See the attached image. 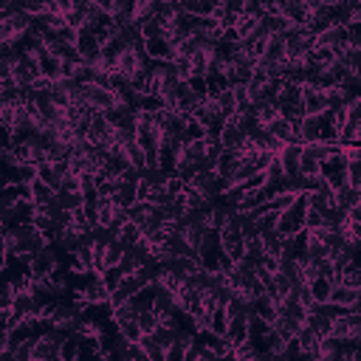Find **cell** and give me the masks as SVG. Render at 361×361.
<instances>
[{"mask_svg":"<svg viewBox=\"0 0 361 361\" xmlns=\"http://www.w3.org/2000/svg\"><path fill=\"white\" fill-rule=\"evenodd\" d=\"M305 209H308V201H305V195H299L285 212H279V214H277V226H274L277 234H282V237L299 234V232L305 229Z\"/></svg>","mask_w":361,"mask_h":361,"instance_id":"5","label":"cell"},{"mask_svg":"<svg viewBox=\"0 0 361 361\" xmlns=\"http://www.w3.org/2000/svg\"><path fill=\"white\" fill-rule=\"evenodd\" d=\"M40 62V77L45 79V82H57V79H62V60H57L54 54H45L42 60H37Z\"/></svg>","mask_w":361,"mask_h":361,"instance_id":"26","label":"cell"},{"mask_svg":"<svg viewBox=\"0 0 361 361\" xmlns=\"http://www.w3.org/2000/svg\"><path fill=\"white\" fill-rule=\"evenodd\" d=\"M310 333L316 336V339H325V336H330V325H333V319H327V316H322L319 310H308L305 314V322H302Z\"/></svg>","mask_w":361,"mask_h":361,"instance_id":"25","label":"cell"},{"mask_svg":"<svg viewBox=\"0 0 361 361\" xmlns=\"http://www.w3.org/2000/svg\"><path fill=\"white\" fill-rule=\"evenodd\" d=\"M302 110H305V116H322V113H327V96H325V90L302 85Z\"/></svg>","mask_w":361,"mask_h":361,"instance_id":"13","label":"cell"},{"mask_svg":"<svg viewBox=\"0 0 361 361\" xmlns=\"http://www.w3.org/2000/svg\"><path fill=\"white\" fill-rule=\"evenodd\" d=\"M226 342L232 345V350L249 342V316H232L226 322Z\"/></svg>","mask_w":361,"mask_h":361,"instance_id":"20","label":"cell"},{"mask_svg":"<svg viewBox=\"0 0 361 361\" xmlns=\"http://www.w3.org/2000/svg\"><path fill=\"white\" fill-rule=\"evenodd\" d=\"M110 125H108V119H105V113H93V119H90V130H88V141L90 144H99V141H105L108 136H110Z\"/></svg>","mask_w":361,"mask_h":361,"instance_id":"28","label":"cell"},{"mask_svg":"<svg viewBox=\"0 0 361 361\" xmlns=\"http://www.w3.org/2000/svg\"><path fill=\"white\" fill-rule=\"evenodd\" d=\"M32 361H37V358H32Z\"/></svg>","mask_w":361,"mask_h":361,"instance_id":"53","label":"cell"},{"mask_svg":"<svg viewBox=\"0 0 361 361\" xmlns=\"http://www.w3.org/2000/svg\"><path fill=\"white\" fill-rule=\"evenodd\" d=\"M147 65H150V60H147V54H144V45H141V48H125L122 57H119L116 65H113V74L122 77V79H127V82L133 85V79H136Z\"/></svg>","mask_w":361,"mask_h":361,"instance_id":"6","label":"cell"},{"mask_svg":"<svg viewBox=\"0 0 361 361\" xmlns=\"http://www.w3.org/2000/svg\"><path fill=\"white\" fill-rule=\"evenodd\" d=\"M251 361H262V358H260V356H257V358H251Z\"/></svg>","mask_w":361,"mask_h":361,"instance_id":"52","label":"cell"},{"mask_svg":"<svg viewBox=\"0 0 361 361\" xmlns=\"http://www.w3.org/2000/svg\"><path fill=\"white\" fill-rule=\"evenodd\" d=\"M175 333H178V330L166 327V325H158V327H155V333H150V336H153V342H155L161 350H166V347H170V345L175 342Z\"/></svg>","mask_w":361,"mask_h":361,"instance_id":"40","label":"cell"},{"mask_svg":"<svg viewBox=\"0 0 361 361\" xmlns=\"http://www.w3.org/2000/svg\"><path fill=\"white\" fill-rule=\"evenodd\" d=\"M226 310L223 308H214L212 314H209V333L214 336H226Z\"/></svg>","mask_w":361,"mask_h":361,"instance_id":"38","label":"cell"},{"mask_svg":"<svg viewBox=\"0 0 361 361\" xmlns=\"http://www.w3.org/2000/svg\"><path fill=\"white\" fill-rule=\"evenodd\" d=\"M308 291H310V297H314V302H316V305H322V302H327V299H330L333 285H330V279L316 277L314 282H308Z\"/></svg>","mask_w":361,"mask_h":361,"instance_id":"32","label":"cell"},{"mask_svg":"<svg viewBox=\"0 0 361 361\" xmlns=\"http://www.w3.org/2000/svg\"><path fill=\"white\" fill-rule=\"evenodd\" d=\"M65 339H68V336L62 330H54V327L45 330L42 336H37L32 358H37V361H54V358H60V347H62Z\"/></svg>","mask_w":361,"mask_h":361,"instance_id":"8","label":"cell"},{"mask_svg":"<svg viewBox=\"0 0 361 361\" xmlns=\"http://www.w3.org/2000/svg\"><path fill=\"white\" fill-rule=\"evenodd\" d=\"M218 141H221V147H223V150H234V153H240V150L246 147V133L237 127L234 119H229V122L223 125V130H221V136H218Z\"/></svg>","mask_w":361,"mask_h":361,"instance_id":"17","label":"cell"},{"mask_svg":"<svg viewBox=\"0 0 361 361\" xmlns=\"http://www.w3.org/2000/svg\"><path fill=\"white\" fill-rule=\"evenodd\" d=\"M37 214V206L32 201H14L6 212L3 218H0V226H20V223H32Z\"/></svg>","mask_w":361,"mask_h":361,"instance_id":"10","label":"cell"},{"mask_svg":"<svg viewBox=\"0 0 361 361\" xmlns=\"http://www.w3.org/2000/svg\"><path fill=\"white\" fill-rule=\"evenodd\" d=\"M37 178H40L45 186H51L54 192L62 186V178L54 173V166H51V164H40V166H37Z\"/></svg>","mask_w":361,"mask_h":361,"instance_id":"35","label":"cell"},{"mask_svg":"<svg viewBox=\"0 0 361 361\" xmlns=\"http://www.w3.org/2000/svg\"><path fill=\"white\" fill-rule=\"evenodd\" d=\"M0 108H3V105H0Z\"/></svg>","mask_w":361,"mask_h":361,"instance_id":"54","label":"cell"},{"mask_svg":"<svg viewBox=\"0 0 361 361\" xmlns=\"http://www.w3.org/2000/svg\"><path fill=\"white\" fill-rule=\"evenodd\" d=\"M189 186L195 189L203 201H209V203H214L218 198H223L226 192L232 189V186H229V181H226V178H221L214 170H203V173H198L195 178L189 181Z\"/></svg>","mask_w":361,"mask_h":361,"instance_id":"4","label":"cell"},{"mask_svg":"<svg viewBox=\"0 0 361 361\" xmlns=\"http://www.w3.org/2000/svg\"><path fill=\"white\" fill-rule=\"evenodd\" d=\"M85 23H88V0H74V6L65 14V26L79 32V29H85Z\"/></svg>","mask_w":361,"mask_h":361,"instance_id":"27","label":"cell"},{"mask_svg":"<svg viewBox=\"0 0 361 361\" xmlns=\"http://www.w3.org/2000/svg\"><path fill=\"white\" fill-rule=\"evenodd\" d=\"M257 62L260 65H282L285 62V42H282V37H269L266 40V51H262V57Z\"/></svg>","mask_w":361,"mask_h":361,"instance_id":"24","label":"cell"},{"mask_svg":"<svg viewBox=\"0 0 361 361\" xmlns=\"http://www.w3.org/2000/svg\"><path fill=\"white\" fill-rule=\"evenodd\" d=\"M181 201H184V206H186V209H201V206H206V203H209V201H203V198H201L198 192L192 189L189 184H186V186H184V192H181Z\"/></svg>","mask_w":361,"mask_h":361,"instance_id":"42","label":"cell"},{"mask_svg":"<svg viewBox=\"0 0 361 361\" xmlns=\"http://www.w3.org/2000/svg\"><path fill=\"white\" fill-rule=\"evenodd\" d=\"M6 209H9V206L3 203V198H0V218H3V212H6Z\"/></svg>","mask_w":361,"mask_h":361,"instance_id":"51","label":"cell"},{"mask_svg":"<svg viewBox=\"0 0 361 361\" xmlns=\"http://www.w3.org/2000/svg\"><path fill=\"white\" fill-rule=\"evenodd\" d=\"M9 269V257H6V249H3V243H0V274H3Z\"/></svg>","mask_w":361,"mask_h":361,"instance_id":"50","label":"cell"},{"mask_svg":"<svg viewBox=\"0 0 361 361\" xmlns=\"http://www.w3.org/2000/svg\"><path fill=\"white\" fill-rule=\"evenodd\" d=\"M358 299H361V288H345V285H336L333 291H330V299L327 302H333V305H339V308H347V310H361V305H358Z\"/></svg>","mask_w":361,"mask_h":361,"instance_id":"18","label":"cell"},{"mask_svg":"<svg viewBox=\"0 0 361 361\" xmlns=\"http://www.w3.org/2000/svg\"><path fill=\"white\" fill-rule=\"evenodd\" d=\"M122 269H119V266H113V269H105L102 274H99V279H102V285L108 288V291H116V285L119 282H122Z\"/></svg>","mask_w":361,"mask_h":361,"instance_id":"43","label":"cell"},{"mask_svg":"<svg viewBox=\"0 0 361 361\" xmlns=\"http://www.w3.org/2000/svg\"><path fill=\"white\" fill-rule=\"evenodd\" d=\"M342 285H345V288H361V271H358V262H350V266L342 269Z\"/></svg>","mask_w":361,"mask_h":361,"instance_id":"41","label":"cell"},{"mask_svg":"<svg viewBox=\"0 0 361 361\" xmlns=\"http://www.w3.org/2000/svg\"><path fill=\"white\" fill-rule=\"evenodd\" d=\"M294 130H297V141L302 147L305 144H316L319 141V116H302L294 125Z\"/></svg>","mask_w":361,"mask_h":361,"instance_id":"19","label":"cell"},{"mask_svg":"<svg viewBox=\"0 0 361 361\" xmlns=\"http://www.w3.org/2000/svg\"><path fill=\"white\" fill-rule=\"evenodd\" d=\"M322 170V164L319 158L314 155V150H310V144H305L302 153H299V166H297V175L299 178H316Z\"/></svg>","mask_w":361,"mask_h":361,"instance_id":"23","label":"cell"},{"mask_svg":"<svg viewBox=\"0 0 361 361\" xmlns=\"http://www.w3.org/2000/svg\"><path fill=\"white\" fill-rule=\"evenodd\" d=\"M277 14L288 20V26H305L310 17L305 0H282V3H277Z\"/></svg>","mask_w":361,"mask_h":361,"instance_id":"12","label":"cell"},{"mask_svg":"<svg viewBox=\"0 0 361 361\" xmlns=\"http://www.w3.org/2000/svg\"><path fill=\"white\" fill-rule=\"evenodd\" d=\"M181 9L184 14H192V17H212L214 3L212 0H181Z\"/></svg>","mask_w":361,"mask_h":361,"instance_id":"30","label":"cell"},{"mask_svg":"<svg viewBox=\"0 0 361 361\" xmlns=\"http://www.w3.org/2000/svg\"><path fill=\"white\" fill-rule=\"evenodd\" d=\"M262 14H266V9H262L260 0H243V12H240V17H251V20H260Z\"/></svg>","mask_w":361,"mask_h":361,"instance_id":"45","label":"cell"},{"mask_svg":"<svg viewBox=\"0 0 361 361\" xmlns=\"http://www.w3.org/2000/svg\"><path fill=\"white\" fill-rule=\"evenodd\" d=\"M138 240H141V232H138V226H136V223H130V221H127L122 229H119V243H122L125 249L136 246Z\"/></svg>","mask_w":361,"mask_h":361,"instance_id":"36","label":"cell"},{"mask_svg":"<svg viewBox=\"0 0 361 361\" xmlns=\"http://www.w3.org/2000/svg\"><path fill=\"white\" fill-rule=\"evenodd\" d=\"M74 51H77V57L82 60V62H96L99 60V54H102V42L96 40V34L90 32V29H79L77 32V40H74Z\"/></svg>","mask_w":361,"mask_h":361,"instance_id":"9","label":"cell"},{"mask_svg":"<svg viewBox=\"0 0 361 361\" xmlns=\"http://www.w3.org/2000/svg\"><path fill=\"white\" fill-rule=\"evenodd\" d=\"M110 201L116 206H122V209H130L138 201V184H127V181H119L116 178V189H113V198Z\"/></svg>","mask_w":361,"mask_h":361,"instance_id":"22","label":"cell"},{"mask_svg":"<svg viewBox=\"0 0 361 361\" xmlns=\"http://www.w3.org/2000/svg\"><path fill=\"white\" fill-rule=\"evenodd\" d=\"M122 257H125V246L119 243V240H113L110 246H105V254H102V271L119 266V262H122Z\"/></svg>","mask_w":361,"mask_h":361,"instance_id":"33","label":"cell"},{"mask_svg":"<svg viewBox=\"0 0 361 361\" xmlns=\"http://www.w3.org/2000/svg\"><path fill=\"white\" fill-rule=\"evenodd\" d=\"M116 93L110 88H96V85H85V105L96 113H105L116 105Z\"/></svg>","mask_w":361,"mask_h":361,"instance_id":"11","label":"cell"},{"mask_svg":"<svg viewBox=\"0 0 361 361\" xmlns=\"http://www.w3.org/2000/svg\"><path fill=\"white\" fill-rule=\"evenodd\" d=\"M29 189H32V203H34L37 209H42L48 201H54V198H57V192H54L51 186H45L40 178H37V181H32V184H29Z\"/></svg>","mask_w":361,"mask_h":361,"instance_id":"29","label":"cell"},{"mask_svg":"<svg viewBox=\"0 0 361 361\" xmlns=\"http://www.w3.org/2000/svg\"><path fill=\"white\" fill-rule=\"evenodd\" d=\"M333 206L342 209V212H350L353 206H361V189L342 184L339 189H333Z\"/></svg>","mask_w":361,"mask_h":361,"instance_id":"21","label":"cell"},{"mask_svg":"<svg viewBox=\"0 0 361 361\" xmlns=\"http://www.w3.org/2000/svg\"><path fill=\"white\" fill-rule=\"evenodd\" d=\"M0 243L6 249L9 262H29L32 254H37L45 243V237L37 232L34 223H20V226H3L0 229Z\"/></svg>","mask_w":361,"mask_h":361,"instance_id":"1","label":"cell"},{"mask_svg":"<svg viewBox=\"0 0 361 361\" xmlns=\"http://www.w3.org/2000/svg\"><path fill=\"white\" fill-rule=\"evenodd\" d=\"M12 79L17 88H32L37 79H40V62L32 51H20L17 60H14V68H12Z\"/></svg>","mask_w":361,"mask_h":361,"instance_id":"7","label":"cell"},{"mask_svg":"<svg viewBox=\"0 0 361 361\" xmlns=\"http://www.w3.org/2000/svg\"><path fill=\"white\" fill-rule=\"evenodd\" d=\"M274 108H277V116H282V119H288V122L297 125L299 119L305 116V110H302V88H299V85L282 82Z\"/></svg>","mask_w":361,"mask_h":361,"instance_id":"3","label":"cell"},{"mask_svg":"<svg viewBox=\"0 0 361 361\" xmlns=\"http://www.w3.org/2000/svg\"><path fill=\"white\" fill-rule=\"evenodd\" d=\"M57 192H79V178H74V175H68V178L62 181V186H60Z\"/></svg>","mask_w":361,"mask_h":361,"instance_id":"48","label":"cell"},{"mask_svg":"<svg viewBox=\"0 0 361 361\" xmlns=\"http://www.w3.org/2000/svg\"><path fill=\"white\" fill-rule=\"evenodd\" d=\"M232 358H234V361H251V358H257V350H254L251 342H243L240 347L232 350Z\"/></svg>","mask_w":361,"mask_h":361,"instance_id":"47","label":"cell"},{"mask_svg":"<svg viewBox=\"0 0 361 361\" xmlns=\"http://www.w3.org/2000/svg\"><path fill=\"white\" fill-rule=\"evenodd\" d=\"M136 325H138L141 336H150V333H155V327H158L161 322H158V316L153 314V308H147V310H138V316H136Z\"/></svg>","mask_w":361,"mask_h":361,"instance_id":"34","label":"cell"},{"mask_svg":"<svg viewBox=\"0 0 361 361\" xmlns=\"http://www.w3.org/2000/svg\"><path fill=\"white\" fill-rule=\"evenodd\" d=\"M144 54H147L150 62H173L175 60V48L166 37L158 40H144Z\"/></svg>","mask_w":361,"mask_h":361,"instance_id":"14","label":"cell"},{"mask_svg":"<svg viewBox=\"0 0 361 361\" xmlns=\"http://www.w3.org/2000/svg\"><path fill=\"white\" fill-rule=\"evenodd\" d=\"M77 353H79V342L68 336V339L62 342V347H60V361H77Z\"/></svg>","mask_w":361,"mask_h":361,"instance_id":"44","label":"cell"},{"mask_svg":"<svg viewBox=\"0 0 361 361\" xmlns=\"http://www.w3.org/2000/svg\"><path fill=\"white\" fill-rule=\"evenodd\" d=\"M271 138H277L279 144H299L297 141V130H294V122H288V119H282V116H274L271 122L262 127Z\"/></svg>","mask_w":361,"mask_h":361,"instance_id":"15","label":"cell"},{"mask_svg":"<svg viewBox=\"0 0 361 361\" xmlns=\"http://www.w3.org/2000/svg\"><path fill=\"white\" fill-rule=\"evenodd\" d=\"M60 266V254H57V246H42L37 254H32L29 257V262H26V277L32 279V282H45L48 277L54 274V269Z\"/></svg>","mask_w":361,"mask_h":361,"instance_id":"2","label":"cell"},{"mask_svg":"<svg viewBox=\"0 0 361 361\" xmlns=\"http://www.w3.org/2000/svg\"><path fill=\"white\" fill-rule=\"evenodd\" d=\"M57 198H60L62 209H68V212H79V209H82V203H85L82 192H57Z\"/></svg>","mask_w":361,"mask_h":361,"instance_id":"39","label":"cell"},{"mask_svg":"<svg viewBox=\"0 0 361 361\" xmlns=\"http://www.w3.org/2000/svg\"><path fill=\"white\" fill-rule=\"evenodd\" d=\"M299 153H302V144H282L279 153L274 155L282 166L285 178H297V166H299Z\"/></svg>","mask_w":361,"mask_h":361,"instance_id":"16","label":"cell"},{"mask_svg":"<svg viewBox=\"0 0 361 361\" xmlns=\"http://www.w3.org/2000/svg\"><path fill=\"white\" fill-rule=\"evenodd\" d=\"M0 147H12V130L0 122Z\"/></svg>","mask_w":361,"mask_h":361,"instance_id":"49","label":"cell"},{"mask_svg":"<svg viewBox=\"0 0 361 361\" xmlns=\"http://www.w3.org/2000/svg\"><path fill=\"white\" fill-rule=\"evenodd\" d=\"M9 333H12V327H9V310H0V353L9 350Z\"/></svg>","mask_w":361,"mask_h":361,"instance_id":"46","label":"cell"},{"mask_svg":"<svg viewBox=\"0 0 361 361\" xmlns=\"http://www.w3.org/2000/svg\"><path fill=\"white\" fill-rule=\"evenodd\" d=\"M150 203L147 201H136L130 209H127V218H130V223H136V226H141L144 221H147L150 218Z\"/></svg>","mask_w":361,"mask_h":361,"instance_id":"37","label":"cell"},{"mask_svg":"<svg viewBox=\"0 0 361 361\" xmlns=\"http://www.w3.org/2000/svg\"><path fill=\"white\" fill-rule=\"evenodd\" d=\"M32 181H37V166L34 164H17L9 173V184H26L29 186Z\"/></svg>","mask_w":361,"mask_h":361,"instance_id":"31","label":"cell"}]
</instances>
